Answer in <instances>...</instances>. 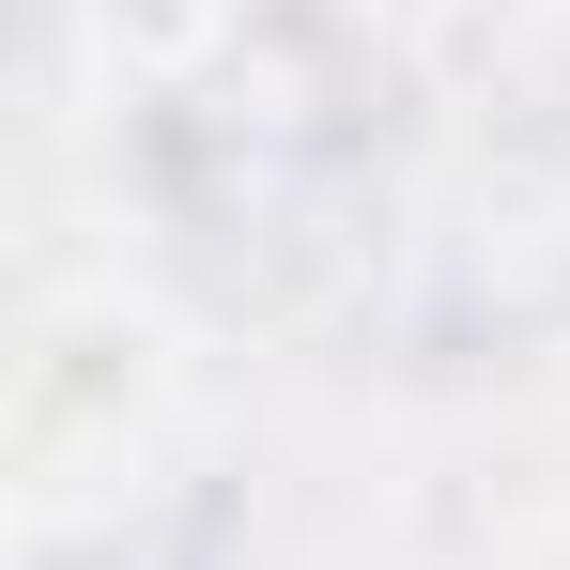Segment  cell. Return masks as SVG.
<instances>
[{"label":"cell","instance_id":"6da1fadb","mask_svg":"<svg viewBox=\"0 0 570 570\" xmlns=\"http://www.w3.org/2000/svg\"><path fill=\"white\" fill-rule=\"evenodd\" d=\"M139 401H155V340L124 308H47L31 355H16V478H31V509H62L78 478H124Z\"/></svg>","mask_w":570,"mask_h":570}]
</instances>
